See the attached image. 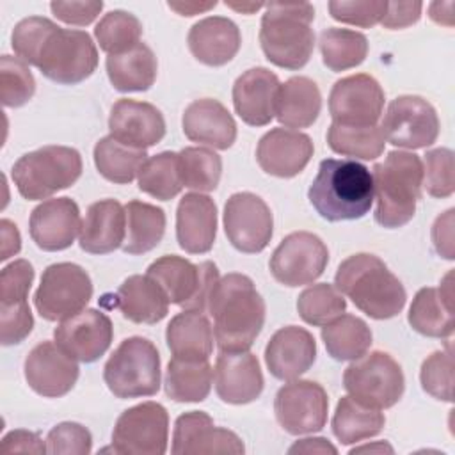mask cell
<instances>
[{
  "label": "cell",
  "mask_w": 455,
  "mask_h": 455,
  "mask_svg": "<svg viewBox=\"0 0 455 455\" xmlns=\"http://www.w3.org/2000/svg\"><path fill=\"white\" fill-rule=\"evenodd\" d=\"M206 311L213 318V336L219 350H249L265 325V300L252 279L231 272L215 284Z\"/></svg>",
  "instance_id": "1"
},
{
  "label": "cell",
  "mask_w": 455,
  "mask_h": 455,
  "mask_svg": "<svg viewBox=\"0 0 455 455\" xmlns=\"http://www.w3.org/2000/svg\"><path fill=\"white\" fill-rule=\"evenodd\" d=\"M25 62L52 82L75 85L96 71L98 48L87 32L62 28L44 18L28 39Z\"/></svg>",
  "instance_id": "2"
},
{
  "label": "cell",
  "mask_w": 455,
  "mask_h": 455,
  "mask_svg": "<svg viewBox=\"0 0 455 455\" xmlns=\"http://www.w3.org/2000/svg\"><path fill=\"white\" fill-rule=\"evenodd\" d=\"M307 199L329 222L361 219L373 204L371 171L352 158H325L309 185Z\"/></svg>",
  "instance_id": "3"
},
{
  "label": "cell",
  "mask_w": 455,
  "mask_h": 455,
  "mask_svg": "<svg viewBox=\"0 0 455 455\" xmlns=\"http://www.w3.org/2000/svg\"><path fill=\"white\" fill-rule=\"evenodd\" d=\"M334 286L373 320L396 316L407 300L402 281L379 256L368 252L343 259L336 270Z\"/></svg>",
  "instance_id": "4"
},
{
  "label": "cell",
  "mask_w": 455,
  "mask_h": 455,
  "mask_svg": "<svg viewBox=\"0 0 455 455\" xmlns=\"http://www.w3.org/2000/svg\"><path fill=\"white\" fill-rule=\"evenodd\" d=\"M313 20L315 7L309 2L265 4L259 44L267 60L290 71L304 68L315 48Z\"/></svg>",
  "instance_id": "5"
},
{
  "label": "cell",
  "mask_w": 455,
  "mask_h": 455,
  "mask_svg": "<svg viewBox=\"0 0 455 455\" xmlns=\"http://www.w3.org/2000/svg\"><path fill=\"white\" fill-rule=\"evenodd\" d=\"M375 222L387 229L405 226L423 190V162L411 151H389L371 169Z\"/></svg>",
  "instance_id": "6"
},
{
  "label": "cell",
  "mask_w": 455,
  "mask_h": 455,
  "mask_svg": "<svg viewBox=\"0 0 455 455\" xmlns=\"http://www.w3.org/2000/svg\"><path fill=\"white\" fill-rule=\"evenodd\" d=\"M82 174V156L69 146H43L21 155L11 178L21 197L28 201L48 199L71 187Z\"/></svg>",
  "instance_id": "7"
},
{
  "label": "cell",
  "mask_w": 455,
  "mask_h": 455,
  "mask_svg": "<svg viewBox=\"0 0 455 455\" xmlns=\"http://www.w3.org/2000/svg\"><path fill=\"white\" fill-rule=\"evenodd\" d=\"M108 391L121 400L153 396L160 389V354L142 336L123 339L103 366Z\"/></svg>",
  "instance_id": "8"
},
{
  "label": "cell",
  "mask_w": 455,
  "mask_h": 455,
  "mask_svg": "<svg viewBox=\"0 0 455 455\" xmlns=\"http://www.w3.org/2000/svg\"><path fill=\"white\" fill-rule=\"evenodd\" d=\"M146 274L156 281L171 304L183 309L206 311L210 295L219 283V268L213 261L192 263L176 254L155 259Z\"/></svg>",
  "instance_id": "9"
},
{
  "label": "cell",
  "mask_w": 455,
  "mask_h": 455,
  "mask_svg": "<svg viewBox=\"0 0 455 455\" xmlns=\"http://www.w3.org/2000/svg\"><path fill=\"white\" fill-rule=\"evenodd\" d=\"M343 387L364 405L389 409L402 398L405 377L402 366L387 352L373 350L347 366Z\"/></svg>",
  "instance_id": "10"
},
{
  "label": "cell",
  "mask_w": 455,
  "mask_h": 455,
  "mask_svg": "<svg viewBox=\"0 0 455 455\" xmlns=\"http://www.w3.org/2000/svg\"><path fill=\"white\" fill-rule=\"evenodd\" d=\"M92 297V281L76 263L62 261L44 268L39 288L34 293V304L41 318L62 322L89 304Z\"/></svg>",
  "instance_id": "11"
},
{
  "label": "cell",
  "mask_w": 455,
  "mask_h": 455,
  "mask_svg": "<svg viewBox=\"0 0 455 455\" xmlns=\"http://www.w3.org/2000/svg\"><path fill=\"white\" fill-rule=\"evenodd\" d=\"M169 414L158 402H142L121 412L112 430V448L121 455H164Z\"/></svg>",
  "instance_id": "12"
},
{
  "label": "cell",
  "mask_w": 455,
  "mask_h": 455,
  "mask_svg": "<svg viewBox=\"0 0 455 455\" xmlns=\"http://www.w3.org/2000/svg\"><path fill=\"white\" fill-rule=\"evenodd\" d=\"M380 130L386 142L405 148L421 149L437 140L439 117L430 101L416 94H403L387 105Z\"/></svg>",
  "instance_id": "13"
},
{
  "label": "cell",
  "mask_w": 455,
  "mask_h": 455,
  "mask_svg": "<svg viewBox=\"0 0 455 455\" xmlns=\"http://www.w3.org/2000/svg\"><path fill=\"white\" fill-rule=\"evenodd\" d=\"M327 263L329 251L320 236L309 231H293L279 242L268 268L277 283L295 288L318 279Z\"/></svg>",
  "instance_id": "14"
},
{
  "label": "cell",
  "mask_w": 455,
  "mask_h": 455,
  "mask_svg": "<svg viewBox=\"0 0 455 455\" xmlns=\"http://www.w3.org/2000/svg\"><path fill=\"white\" fill-rule=\"evenodd\" d=\"M277 423L291 435L320 432L327 423L329 398L315 380H288L274 398Z\"/></svg>",
  "instance_id": "15"
},
{
  "label": "cell",
  "mask_w": 455,
  "mask_h": 455,
  "mask_svg": "<svg viewBox=\"0 0 455 455\" xmlns=\"http://www.w3.org/2000/svg\"><path fill=\"white\" fill-rule=\"evenodd\" d=\"M224 233L231 245L245 254L261 252L274 233L268 204L252 192H236L224 204Z\"/></svg>",
  "instance_id": "16"
},
{
  "label": "cell",
  "mask_w": 455,
  "mask_h": 455,
  "mask_svg": "<svg viewBox=\"0 0 455 455\" xmlns=\"http://www.w3.org/2000/svg\"><path fill=\"white\" fill-rule=\"evenodd\" d=\"M384 100V89L371 75H350L332 85L329 114L338 124L373 126L382 116Z\"/></svg>",
  "instance_id": "17"
},
{
  "label": "cell",
  "mask_w": 455,
  "mask_h": 455,
  "mask_svg": "<svg viewBox=\"0 0 455 455\" xmlns=\"http://www.w3.org/2000/svg\"><path fill=\"white\" fill-rule=\"evenodd\" d=\"M23 373L28 387L44 398L68 395L78 380V363L55 341L37 343L25 357Z\"/></svg>",
  "instance_id": "18"
},
{
  "label": "cell",
  "mask_w": 455,
  "mask_h": 455,
  "mask_svg": "<svg viewBox=\"0 0 455 455\" xmlns=\"http://www.w3.org/2000/svg\"><path fill=\"white\" fill-rule=\"evenodd\" d=\"M55 343L80 363L98 361L114 338V327L108 315L98 309H82L62 320L53 331Z\"/></svg>",
  "instance_id": "19"
},
{
  "label": "cell",
  "mask_w": 455,
  "mask_h": 455,
  "mask_svg": "<svg viewBox=\"0 0 455 455\" xmlns=\"http://www.w3.org/2000/svg\"><path fill=\"white\" fill-rule=\"evenodd\" d=\"M171 451L174 455H240L245 451V446L235 432L215 427L212 416L204 411H190L178 416L174 423Z\"/></svg>",
  "instance_id": "20"
},
{
  "label": "cell",
  "mask_w": 455,
  "mask_h": 455,
  "mask_svg": "<svg viewBox=\"0 0 455 455\" xmlns=\"http://www.w3.org/2000/svg\"><path fill=\"white\" fill-rule=\"evenodd\" d=\"M80 208L71 197L46 199L32 210L28 219L34 243L46 252L71 247L76 235H80Z\"/></svg>",
  "instance_id": "21"
},
{
  "label": "cell",
  "mask_w": 455,
  "mask_h": 455,
  "mask_svg": "<svg viewBox=\"0 0 455 455\" xmlns=\"http://www.w3.org/2000/svg\"><path fill=\"white\" fill-rule=\"evenodd\" d=\"M213 384L217 396L226 403L245 405L258 400L265 384L258 357L249 350H220L213 368Z\"/></svg>",
  "instance_id": "22"
},
{
  "label": "cell",
  "mask_w": 455,
  "mask_h": 455,
  "mask_svg": "<svg viewBox=\"0 0 455 455\" xmlns=\"http://www.w3.org/2000/svg\"><path fill=\"white\" fill-rule=\"evenodd\" d=\"M313 151L309 135L290 128H272L259 139L256 160L270 176L293 178L306 169Z\"/></svg>",
  "instance_id": "23"
},
{
  "label": "cell",
  "mask_w": 455,
  "mask_h": 455,
  "mask_svg": "<svg viewBox=\"0 0 455 455\" xmlns=\"http://www.w3.org/2000/svg\"><path fill=\"white\" fill-rule=\"evenodd\" d=\"M108 130L119 142L146 149L164 139L165 119L162 112L148 101L121 98L110 108Z\"/></svg>",
  "instance_id": "24"
},
{
  "label": "cell",
  "mask_w": 455,
  "mask_h": 455,
  "mask_svg": "<svg viewBox=\"0 0 455 455\" xmlns=\"http://www.w3.org/2000/svg\"><path fill=\"white\" fill-rule=\"evenodd\" d=\"M316 359V341L313 334L299 325L281 327L265 347V364L272 377L293 380L306 373Z\"/></svg>",
  "instance_id": "25"
},
{
  "label": "cell",
  "mask_w": 455,
  "mask_h": 455,
  "mask_svg": "<svg viewBox=\"0 0 455 455\" xmlns=\"http://www.w3.org/2000/svg\"><path fill=\"white\" fill-rule=\"evenodd\" d=\"M281 82L263 66L243 71L233 84V107L249 126H265L275 117V100Z\"/></svg>",
  "instance_id": "26"
},
{
  "label": "cell",
  "mask_w": 455,
  "mask_h": 455,
  "mask_svg": "<svg viewBox=\"0 0 455 455\" xmlns=\"http://www.w3.org/2000/svg\"><path fill=\"white\" fill-rule=\"evenodd\" d=\"M217 236V206L201 192L185 194L176 210V240L188 254L212 251Z\"/></svg>",
  "instance_id": "27"
},
{
  "label": "cell",
  "mask_w": 455,
  "mask_h": 455,
  "mask_svg": "<svg viewBox=\"0 0 455 455\" xmlns=\"http://www.w3.org/2000/svg\"><path fill=\"white\" fill-rule=\"evenodd\" d=\"M181 126L188 140L213 149H228L236 140L233 116L213 98L194 100L183 112Z\"/></svg>",
  "instance_id": "28"
},
{
  "label": "cell",
  "mask_w": 455,
  "mask_h": 455,
  "mask_svg": "<svg viewBox=\"0 0 455 455\" xmlns=\"http://www.w3.org/2000/svg\"><path fill=\"white\" fill-rule=\"evenodd\" d=\"M187 43L196 60L204 66L219 68L235 59L242 44V36L233 20L208 16L190 27Z\"/></svg>",
  "instance_id": "29"
},
{
  "label": "cell",
  "mask_w": 455,
  "mask_h": 455,
  "mask_svg": "<svg viewBox=\"0 0 455 455\" xmlns=\"http://www.w3.org/2000/svg\"><path fill=\"white\" fill-rule=\"evenodd\" d=\"M453 272L450 270L439 288L418 290L409 307V325L428 338H450L453 334Z\"/></svg>",
  "instance_id": "30"
},
{
  "label": "cell",
  "mask_w": 455,
  "mask_h": 455,
  "mask_svg": "<svg viewBox=\"0 0 455 455\" xmlns=\"http://www.w3.org/2000/svg\"><path fill=\"white\" fill-rule=\"evenodd\" d=\"M124 235V206L116 199H101L87 208L78 235V245L89 254H108L123 245Z\"/></svg>",
  "instance_id": "31"
},
{
  "label": "cell",
  "mask_w": 455,
  "mask_h": 455,
  "mask_svg": "<svg viewBox=\"0 0 455 455\" xmlns=\"http://www.w3.org/2000/svg\"><path fill=\"white\" fill-rule=\"evenodd\" d=\"M169 299L148 274L126 277L117 290V307L133 323H158L169 313Z\"/></svg>",
  "instance_id": "32"
},
{
  "label": "cell",
  "mask_w": 455,
  "mask_h": 455,
  "mask_svg": "<svg viewBox=\"0 0 455 455\" xmlns=\"http://www.w3.org/2000/svg\"><path fill=\"white\" fill-rule=\"evenodd\" d=\"M213 338V327L203 311L183 309L165 329L167 347L180 359H210Z\"/></svg>",
  "instance_id": "33"
},
{
  "label": "cell",
  "mask_w": 455,
  "mask_h": 455,
  "mask_svg": "<svg viewBox=\"0 0 455 455\" xmlns=\"http://www.w3.org/2000/svg\"><path fill=\"white\" fill-rule=\"evenodd\" d=\"M105 68L112 87L119 92L148 91L158 75L156 57L146 43H139L123 53L108 55Z\"/></svg>",
  "instance_id": "34"
},
{
  "label": "cell",
  "mask_w": 455,
  "mask_h": 455,
  "mask_svg": "<svg viewBox=\"0 0 455 455\" xmlns=\"http://www.w3.org/2000/svg\"><path fill=\"white\" fill-rule=\"evenodd\" d=\"M322 110L318 85L307 76H291L281 84L275 100V119L293 130L311 126Z\"/></svg>",
  "instance_id": "35"
},
{
  "label": "cell",
  "mask_w": 455,
  "mask_h": 455,
  "mask_svg": "<svg viewBox=\"0 0 455 455\" xmlns=\"http://www.w3.org/2000/svg\"><path fill=\"white\" fill-rule=\"evenodd\" d=\"M213 382V368L208 359L172 357L165 370V395L181 403H197L208 398Z\"/></svg>",
  "instance_id": "36"
},
{
  "label": "cell",
  "mask_w": 455,
  "mask_h": 455,
  "mask_svg": "<svg viewBox=\"0 0 455 455\" xmlns=\"http://www.w3.org/2000/svg\"><path fill=\"white\" fill-rule=\"evenodd\" d=\"M126 213V235L123 251L126 254H144L153 251L164 238L165 233V212L151 203L128 201L124 206Z\"/></svg>",
  "instance_id": "37"
},
{
  "label": "cell",
  "mask_w": 455,
  "mask_h": 455,
  "mask_svg": "<svg viewBox=\"0 0 455 455\" xmlns=\"http://www.w3.org/2000/svg\"><path fill=\"white\" fill-rule=\"evenodd\" d=\"M386 416L380 409L364 405L350 395L341 396L332 416V434L341 444H355L382 432Z\"/></svg>",
  "instance_id": "38"
},
{
  "label": "cell",
  "mask_w": 455,
  "mask_h": 455,
  "mask_svg": "<svg viewBox=\"0 0 455 455\" xmlns=\"http://www.w3.org/2000/svg\"><path fill=\"white\" fill-rule=\"evenodd\" d=\"M371 329L355 315H339L322 327V341L327 354L336 361H355L371 347Z\"/></svg>",
  "instance_id": "39"
},
{
  "label": "cell",
  "mask_w": 455,
  "mask_h": 455,
  "mask_svg": "<svg viewBox=\"0 0 455 455\" xmlns=\"http://www.w3.org/2000/svg\"><path fill=\"white\" fill-rule=\"evenodd\" d=\"M146 160V149L126 146L112 135L101 137L94 146V165L98 172L107 181L117 185L132 183Z\"/></svg>",
  "instance_id": "40"
},
{
  "label": "cell",
  "mask_w": 455,
  "mask_h": 455,
  "mask_svg": "<svg viewBox=\"0 0 455 455\" xmlns=\"http://www.w3.org/2000/svg\"><path fill=\"white\" fill-rule=\"evenodd\" d=\"M318 44L323 64L334 73L363 64L368 55L366 36L350 28H325L320 34Z\"/></svg>",
  "instance_id": "41"
},
{
  "label": "cell",
  "mask_w": 455,
  "mask_h": 455,
  "mask_svg": "<svg viewBox=\"0 0 455 455\" xmlns=\"http://www.w3.org/2000/svg\"><path fill=\"white\" fill-rule=\"evenodd\" d=\"M327 144L338 155L359 160H375L382 155L386 139L380 124L345 126L331 123L327 130Z\"/></svg>",
  "instance_id": "42"
},
{
  "label": "cell",
  "mask_w": 455,
  "mask_h": 455,
  "mask_svg": "<svg viewBox=\"0 0 455 455\" xmlns=\"http://www.w3.org/2000/svg\"><path fill=\"white\" fill-rule=\"evenodd\" d=\"M137 185L140 192L158 201H171L176 197L183 188L178 169V153L162 151L149 156L137 174Z\"/></svg>",
  "instance_id": "43"
},
{
  "label": "cell",
  "mask_w": 455,
  "mask_h": 455,
  "mask_svg": "<svg viewBox=\"0 0 455 455\" xmlns=\"http://www.w3.org/2000/svg\"><path fill=\"white\" fill-rule=\"evenodd\" d=\"M178 169L183 187L197 192H212L220 181L222 158L210 148L190 146L178 153Z\"/></svg>",
  "instance_id": "44"
},
{
  "label": "cell",
  "mask_w": 455,
  "mask_h": 455,
  "mask_svg": "<svg viewBox=\"0 0 455 455\" xmlns=\"http://www.w3.org/2000/svg\"><path fill=\"white\" fill-rule=\"evenodd\" d=\"M142 23L140 20L123 9H114L103 14L94 27V37L107 55L123 53L140 43Z\"/></svg>",
  "instance_id": "45"
},
{
  "label": "cell",
  "mask_w": 455,
  "mask_h": 455,
  "mask_svg": "<svg viewBox=\"0 0 455 455\" xmlns=\"http://www.w3.org/2000/svg\"><path fill=\"white\" fill-rule=\"evenodd\" d=\"M345 309L347 300L343 293L329 283L311 284L297 297L299 316L313 327L327 325L329 322L343 315Z\"/></svg>",
  "instance_id": "46"
},
{
  "label": "cell",
  "mask_w": 455,
  "mask_h": 455,
  "mask_svg": "<svg viewBox=\"0 0 455 455\" xmlns=\"http://www.w3.org/2000/svg\"><path fill=\"white\" fill-rule=\"evenodd\" d=\"M36 80L28 64L20 57L2 55L0 59V98L4 107L18 108L32 100Z\"/></svg>",
  "instance_id": "47"
},
{
  "label": "cell",
  "mask_w": 455,
  "mask_h": 455,
  "mask_svg": "<svg viewBox=\"0 0 455 455\" xmlns=\"http://www.w3.org/2000/svg\"><path fill=\"white\" fill-rule=\"evenodd\" d=\"M419 382L430 396L451 402L453 400V357L450 350H435L423 363L419 370Z\"/></svg>",
  "instance_id": "48"
},
{
  "label": "cell",
  "mask_w": 455,
  "mask_h": 455,
  "mask_svg": "<svg viewBox=\"0 0 455 455\" xmlns=\"http://www.w3.org/2000/svg\"><path fill=\"white\" fill-rule=\"evenodd\" d=\"M423 162V187L432 197H450L455 190L453 176V151L448 148H435L425 153Z\"/></svg>",
  "instance_id": "49"
},
{
  "label": "cell",
  "mask_w": 455,
  "mask_h": 455,
  "mask_svg": "<svg viewBox=\"0 0 455 455\" xmlns=\"http://www.w3.org/2000/svg\"><path fill=\"white\" fill-rule=\"evenodd\" d=\"M332 20L354 25L361 28H370L382 21L387 2L384 0H331L327 4Z\"/></svg>",
  "instance_id": "50"
},
{
  "label": "cell",
  "mask_w": 455,
  "mask_h": 455,
  "mask_svg": "<svg viewBox=\"0 0 455 455\" xmlns=\"http://www.w3.org/2000/svg\"><path fill=\"white\" fill-rule=\"evenodd\" d=\"M92 450L91 432L75 421H62L55 425L46 435L48 453L64 455H87Z\"/></svg>",
  "instance_id": "51"
},
{
  "label": "cell",
  "mask_w": 455,
  "mask_h": 455,
  "mask_svg": "<svg viewBox=\"0 0 455 455\" xmlns=\"http://www.w3.org/2000/svg\"><path fill=\"white\" fill-rule=\"evenodd\" d=\"M34 281V267L27 259H14L0 274V304L27 302Z\"/></svg>",
  "instance_id": "52"
},
{
  "label": "cell",
  "mask_w": 455,
  "mask_h": 455,
  "mask_svg": "<svg viewBox=\"0 0 455 455\" xmlns=\"http://www.w3.org/2000/svg\"><path fill=\"white\" fill-rule=\"evenodd\" d=\"M34 327L28 302L0 304V341L4 347L21 343Z\"/></svg>",
  "instance_id": "53"
},
{
  "label": "cell",
  "mask_w": 455,
  "mask_h": 455,
  "mask_svg": "<svg viewBox=\"0 0 455 455\" xmlns=\"http://www.w3.org/2000/svg\"><path fill=\"white\" fill-rule=\"evenodd\" d=\"M52 14L68 25H91L103 11V2H52Z\"/></svg>",
  "instance_id": "54"
},
{
  "label": "cell",
  "mask_w": 455,
  "mask_h": 455,
  "mask_svg": "<svg viewBox=\"0 0 455 455\" xmlns=\"http://www.w3.org/2000/svg\"><path fill=\"white\" fill-rule=\"evenodd\" d=\"M421 9V2H387V9L380 25L389 30L411 27L419 20Z\"/></svg>",
  "instance_id": "55"
},
{
  "label": "cell",
  "mask_w": 455,
  "mask_h": 455,
  "mask_svg": "<svg viewBox=\"0 0 455 455\" xmlns=\"http://www.w3.org/2000/svg\"><path fill=\"white\" fill-rule=\"evenodd\" d=\"M2 451L4 453H44L46 444L39 437L37 432L16 428L7 432L2 437Z\"/></svg>",
  "instance_id": "56"
},
{
  "label": "cell",
  "mask_w": 455,
  "mask_h": 455,
  "mask_svg": "<svg viewBox=\"0 0 455 455\" xmlns=\"http://www.w3.org/2000/svg\"><path fill=\"white\" fill-rule=\"evenodd\" d=\"M453 213L455 210L450 208L443 215H439L432 226V242L437 251L446 259L455 258L453 251Z\"/></svg>",
  "instance_id": "57"
},
{
  "label": "cell",
  "mask_w": 455,
  "mask_h": 455,
  "mask_svg": "<svg viewBox=\"0 0 455 455\" xmlns=\"http://www.w3.org/2000/svg\"><path fill=\"white\" fill-rule=\"evenodd\" d=\"M288 453H304V455H336L338 448L329 443L325 437H306L295 441L290 448Z\"/></svg>",
  "instance_id": "58"
},
{
  "label": "cell",
  "mask_w": 455,
  "mask_h": 455,
  "mask_svg": "<svg viewBox=\"0 0 455 455\" xmlns=\"http://www.w3.org/2000/svg\"><path fill=\"white\" fill-rule=\"evenodd\" d=\"M0 228H2V254H0V259L5 261L7 258L20 252L21 236H20V231H18L16 224H12L9 219H2Z\"/></svg>",
  "instance_id": "59"
},
{
  "label": "cell",
  "mask_w": 455,
  "mask_h": 455,
  "mask_svg": "<svg viewBox=\"0 0 455 455\" xmlns=\"http://www.w3.org/2000/svg\"><path fill=\"white\" fill-rule=\"evenodd\" d=\"M453 2H432L428 5V16L439 23V25H446L451 27L453 25Z\"/></svg>",
  "instance_id": "60"
},
{
  "label": "cell",
  "mask_w": 455,
  "mask_h": 455,
  "mask_svg": "<svg viewBox=\"0 0 455 455\" xmlns=\"http://www.w3.org/2000/svg\"><path fill=\"white\" fill-rule=\"evenodd\" d=\"M217 5V2H206V4H201V2H169L167 7L176 11L178 14L181 16H196L199 12H206L210 9H213Z\"/></svg>",
  "instance_id": "61"
},
{
  "label": "cell",
  "mask_w": 455,
  "mask_h": 455,
  "mask_svg": "<svg viewBox=\"0 0 455 455\" xmlns=\"http://www.w3.org/2000/svg\"><path fill=\"white\" fill-rule=\"evenodd\" d=\"M350 455H355V453H393V446L387 444L386 441H377V443H371V444H361V446H355L348 451Z\"/></svg>",
  "instance_id": "62"
},
{
  "label": "cell",
  "mask_w": 455,
  "mask_h": 455,
  "mask_svg": "<svg viewBox=\"0 0 455 455\" xmlns=\"http://www.w3.org/2000/svg\"><path fill=\"white\" fill-rule=\"evenodd\" d=\"M226 7L229 9H235V11H240L243 14H252L256 11H259L261 7H265V4L261 2H242V4H235V2H224Z\"/></svg>",
  "instance_id": "63"
}]
</instances>
